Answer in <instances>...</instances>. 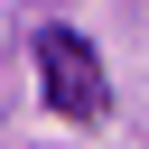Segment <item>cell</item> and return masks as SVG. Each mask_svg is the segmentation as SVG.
Returning a JSON list of instances; mask_svg holds the SVG:
<instances>
[{"instance_id": "1", "label": "cell", "mask_w": 149, "mask_h": 149, "mask_svg": "<svg viewBox=\"0 0 149 149\" xmlns=\"http://www.w3.org/2000/svg\"><path fill=\"white\" fill-rule=\"evenodd\" d=\"M37 74H47V102L65 121H102V56L74 37V28H47L37 37Z\"/></svg>"}]
</instances>
